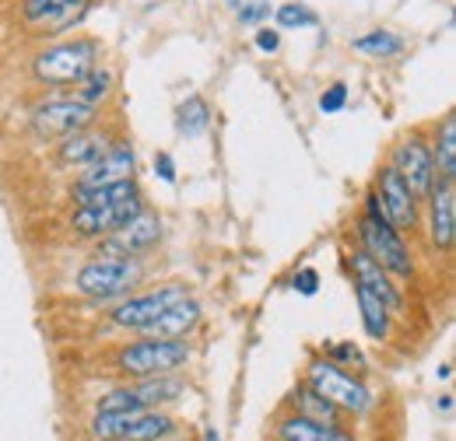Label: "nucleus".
I'll return each instance as SVG.
<instances>
[{"mask_svg":"<svg viewBox=\"0 0 456 441\" xmlns=\"http://www.w3.org/2000/svg\"><path fill=\"white\" fill-rule=\"evenodd\" d=\"M197 323H200V301H193L186 294V298H179L175 305H169L162 316H155L144 330L137 333H144L148 340H183L186 333H193Z\"/></svg>","mask_w":456,"mask_h":441,"instance_id":"nucleus-14","label":"nucleus"},{"mask_svg":"<svg viewBox=\"0 0 456 441\" xmlns=\"http://www.w3.org/2000/svg\"><path fill=\"white\" fill-rule=\"evenodd\" d=\"M110 144H113V140H110L106 133L77 130V133L63 137V144H60L57 158H60V165H77V168H85V165H92L95 158H102Z\"/></svg>","mask_w":456,"mask_h":441,"instance_id":"nucleus-15","label":"nucleus"},{"mask_svg":"<svg viewBox=\"0 0 456 441\" xmlns=\"http://www.w3.org/2000/svg\"><path fill=\"white\" fill-rule=\"evenodd\" d=\"M354 301H358V312H362V326L372 340H387L390 336V312L387 305L362 284H354Z\"/></svg>","mask_w":456,"mask_h":441,"instance_id":"nucleus-18","label":"nucleus"},{"mask_svg":"<svg viewBox=\"0 0 456 441\" xmlns=\"http://www.w3.org/2000/svg\"><path fill=\"white\" fill-rule=\"evenodd\" d=\"M137 413V410H134ZM134 413H95L92 421V438L95 441H123V431Z\"/></svg>","mask_w":456,"mask_h":441,"instance_id":"nucleus-26","label":"nucleus"},{"mask_svg":"<svg viewBox=\"0 0 456 441\" xmlns=\"http://www.w3.org/2000/svg\"><path fill=\"white\" fill-rule=\"evenodd\" d=\"M295 291H298V294H305V298H313V294L320 291V274H316L313 267L298 270V274H295Z\"/></svg>","mask_w":456,"mask_h":441,"instance_id":"nucleus-34","label":"nucleus"},{"mask_svg":"<svg viewBox=\"0 0 456 441\" xmlns=\"http://www.w3.org/2000/svg\"><path fill=\"white\" fill-rule=\"evenodd\" d=\"M278 438L281 441H354L351 435H344L338 431L334 424H313V421H305V417H285L281 424H278Z\"/></svg>","mask_w":456,"mask_h":441,"instance_id":"nucleus-17","label":"nucleus"},{"mask_svg":"<svg viewBox=\"0 0 456 441\" xmlns=\"http://www.w3.org/2000/svg\"><path fill=\"white\" fill-rule=\"evenodd\" d=\"M278 25L274 28H285V32H295V28H309V25H316V14L305 7V4H281V7H274V14H271Z\"/></svg>","mask_w":456,"mask_h":441,"instance_id":"nucleus-27","label":"nucleus"},{"mask_svg":"<svg viewBox=\"0 0 456 441\" xmlns=\"http://www.w3.org/2000/svg\"><path fill=\"white\" fill-rule=\"evenodd\" d=\"M256 50L260 53H278L281 50V28H271V25H256V36H253Z\"/></svg>","mask_w":456,"mask_h":441,"instance_id":"nucleus-31","label":"nucleus"},{"mask_svg":"<svg viewBox=\"0 0 456 441\" xmlns=\"http://www.w3.org/2000/svg\"><path fill=\"white\" fill-rule=\"evenodd\" d=\"M99 56L102 50L95 39H67L32 56V74L43 84H77L85 74L99 67Z\"/></svg>","mask_w":456,"mask_h":441,"instance_id":"nucleus-2","label":"nucleus"},{"mask_svg":"<svg viewBox=\"0 0 456 441\" xmlns=\"http://www.w3.org/2000/svg\"><path fill=\"white\" fill-rule=\"evenodd\" d=\"M344 106H347V88L344 84H330L323 95H320V112H341Z\"/></svg>","mask_w":456,"mask_h":441,"instance_id":"nucleus-33","label":"nucleus"},{"mask_svg":"<svg viewBox=\"0 0 456 441\" xmlns=\"http://www.w3.org/2000/svg\"><path fill=\"white\" fill-rule=\"evenodd\" d=\"M271 14H274V7H271L267 0H253V4H239V7H235V18H239V25H246V28H256V25H264Z\"/></svg>","mask_w":456,"mask_h":441,"instance_id":"nucleus-30","label":"nucleus"},{"mask_svg":"<svg viewBox=\"0 0 456 441\" xmlns=\"http://www.w3.org/2000/svg\"><path fill=\"white\" fill-rule=\"evenodd\" d=\"M190 361V347L183 340H141L119 350L116 368L130 379H151V375H172Z\"/></svg>","mask_w":456,"mask_h":441,"instance_id":"nucleus-3","label":"nucleus"},{"mask_svg":"<svg viewBox=\"0 0 456 441\" xmlns=\"http://www.w3.org/2000/svg\"><path fill=\"white\" fill-rule=\"evenodd\" d=\"M159 238H162V218L151 214V211H141L137 218L119 224L116 231H110L102 238L99 256H106V260H137L141 253L159 245Z\"/></svg>","mask_w":456,"mask_h":441,"instance_id":"nucleus-6","label":"nucleus"},{"mask_svg":"<svg viewBox=\"0 0 456 441\" xmlns=\"http://www.w3.org/2000/svg\"><path fill=\"white\" fill-rule=\"evenodd\" d=\"M141 280V263L137 260H92L81 267L77 274V291L92 301H113V298H123L134 284Z\"/></svg>","mask_w":456,"mask_h":441,"instance_id":"nucleus-5","label":"nucleus"},{"mask_svg":"<svg viewBox=\"0 0 456 441\" xmlns=\"http://www.w3.org/2000/svg\"><path fill=\"white\" fill-rule=\"evenodd\" d=\"M92 123H95V109L77 99H50L32 112V130L36 137H46V140H63L77 130H88Z\"/></svg>","mask_w":456,"mask_h":441,"instance_id":"nucleus-7","label":"nucleus"},{"mask_svg":"<svg viewBox=\"0 0 456 441\" xmlns=\"http://www.w3.org/2000/svg\"><path fill=\"white\" fill-rule=\"evenodd\" d=\"M172 435V421L159 410H137L123 431V441H159Z\"/></svg>","mask_w":456,"mask_h":441,"instance_id":"nucleus-20","label":"nucleus"},{"mask_svg":"<svg viewBox=\"0 0 456 441\" xmlns=\"http://www.w3.org/2000/svg\"><path fill=\"white\" fill-rule=\"evenodd\" d=\"M88 11H92V0H67V4L60 7L57 18H53L50 25H43V28H46V36H63V32L77 28V25L88 18Z\"/></svg>","mask_w":456,"mask_h":441,"instance_id":"nucleus-25","label":"nucleus"},{"mask_svg":"<svg viewBox=\"0 0 456 441\" xmlns=\"http://www.w3.org/2000/svg\"><path fill=\"white\" fill-rule=\"evenodd\" d=\"M113 84H116L113 70H110V67H95L92 74H85V77L77 81L74 99H77V102H85V106H92V109H99V102H106V99H110Z\"/></svg>","mask_w":456,"mask_h":441,"instance_id":"nucleus-24","label":"nucleus"},{"mask_svg":"<svg viewBox=\"0 0 456 441\" xmlns=\"http://www.w3.org/2000/svg\"><path fill=\"white\" fill-rule=\"evenodd\" d=\"M425 200H428V238L439 253H450L456 238V186L450 179H436Z\"/></svg>","mask_w":456,"mask_h":441,"instance_id":"nucleus-12","label":"nucleus"},{"mask_svg":"<svg viewBox=\"0 0 456 441\" xmlns=\"http://www.w3.org/2000/svg\"><path fill=\"white\" fill-rule=\"evenodd\" d=\"M155 175L162 179V182H175V162H172V155H155Z\"/></svg>","mask_w":456,"mask_h":441,"instance_id":"nucleus-35","label":"nucleus"},{"mask_svg":"<svg viewBox=\"0 0 456 441\" xmlns=\"http://www.w3.org/2000/svg\"><path fill=\"white\" fill-rule=\"evenodd\" d=\"M204 441H218V435H215V431H208V435H204Z\"/></svg>","mask_w":456,"mask_h":441,"instance_id":"nucleus-36","label":"nucleus"},{"mask_svg":"<svg viewBox=\"0 0 456 441\" xmlns=\"http://www.w3.org/2000/svg\"><path fill=\"white\" fill-rule=\"evenodd\" d=\"M134 392H137V399H141L144 410H155L162 403L179 399L186 392V382L183 379H172V375H151V379H137Z\"/></svg>","mask_w":456,"mask_h":441,"instance_id":"nucleus-19","label":"nucleus"},{"mask_svg":"<svg viewBox=\"0 0 456 441\" xmlns=\"http://www.w3.org/2000/svg\"><path fill=\"white\" fill-rule=\"evenodd\" d=\"M134 172H137V155H134V148H130L126 140H113L102 158H95L92 165L81 168V175H77L74 186H81V189L113 186V182H123V179H134Z\"/></svg>","mask_w":456,"mask_h":441,"instance_id":"nucleus-11","label":"nucleus"},{"mask_svg":"<svg viewBox=\"0 0 456 441\" xmlns=\"http://www.w3.org/2000/svg\"><path fill=\"white\" fill-rule=\"evenodd\" d=\"M239 4H242V0H228V7H232V11H235V7H239Z\"/></svg>","mask_w":456,"mask_h":441,"instance_id":"nucleus-37","label":"nucleus"},{"mask_svg":"<svg viewBox=\"0 0 456 441\" xmlns=\"http://www.w3.org/2000/svg\"><path fill=\"white\" fill-rule=\"evenodd\" d=\"M432 148V162H436V175L439 179H450L456 182V116L450 112L439 130H436V140L428 144Z\"/></svg>","mask_w":456,"mask_h":441,"instance_id":"nucleus-16","label":"nucleus"},{"mask_svg":"<svg viewBox=\"0 0 456 441\" xmlns=\"http://www.w3.org/2000/svg\"><path fill=\"white\" fill-rule=\"evenodd\" d=\"M351 270H354V284H362V287H369L383 305H387V312L394 316L403 309V294L397 291V284L390 280V274L365 253V249H358V253H351Z\"/></svg>","mask_w":456,"mask_h":441,"instance_id":"nucleus-13","label":"nucleus"},{"mask_svg":"<svg viewBox=\"0 0 456 441\" xmlns=\"http://www.w3.org/2000/svg\"><path fill=\"white\" fill-rule=\"evenodd\" d=\"M376 196H379L387 218L397 231H414V224H418V196L407 189V182L390 165H383L379 175H376Z\"/></svg>","mask_w":456,"mask_h":441,"instance_id":"nucleus-10","label":"nucleus"},{"mask_svg":"<svg viewBox=\"0 0 456 441\" xmlns=\"http://www.w3.org/2000/svg\"><path fill=\"white\" fill-rule=\"evenodd\" d=\"M305 386L313 389V392H320L338 410H347V413H365L372 406L369 389L362 386L354 375H347L341 365H334V361H313L309 372H305Z\"/></svg>","mask_w":456,"mask_h":441,"instance_id":"nucleus-4","label":"nucleus"},{"mask_svg":"<svg viewBox=\"0 0 456 441\" xmlns=\"http://www.w3.org/2000/svg\"><path fill=\"white\" fill-rule=\"evenodd\" d=\"M63 4H67V0H21V18H25L32 28H43V25H50V21L57 18Z\"/></svg>","mask_w":456,"mask_h":441,"instance_id":"nucleus-28","label":"nucleus"},{"mask_svg":"<svg viewBox=\"0 0 456 441\" xmlns=\"http://www.w3.org/2000/svg\"><path fill=\"white\" fill-rule=\"evenodd\" d=\"M390 168L407 182V189L418 196V204L428 196V189H432L436 179H439V175H436V162H432V148H428L418 133L403 137L397 148H394Z\"/></svg>","mask_w":456,"mask_h":441,"instance_id":"nucleus-8","label":"nucleus"},{"mask_svg":"<svg viewBox=\"0 0 456 441\" xmlns=\"http://www.w3.org/2000/svg\"><path fill=\"white\" fill-rule=\"evenodd\" d=\"M358 235H362V249L387 270V274L400 277V280H411L414 277V260H411V249L403 245L400 231L390 224L383 204L376 193L365 196V218L358 220Z\"/></svg>","mask_w":456,"mask_h":441,"instance_id":"nucleus-1","label":"nucleus"},{"mask_svg":"<svg viewBox=\"0 0 456 441\" xmlns=\"http://www.w3.org/2000/svg\"><path fill=\"white\" fill-rule=\"evenodd\" d=\"M208 126H211V109H208V102L200 95H190L175 109V130H179V137H200V133H208Z\"/></svg>","mask_w":456,"mask_h":441,"instance_id":"nucleus-22","label":"nucleus"},{"mask_svg":"<svg viewBox=\"0 0 456 441\" xmlns=\"http://www.w3.org/2000/svg\"><path fill=\"white\" fill-rule=\"evenodd\" d=\"M291 403L298 410V417L313 421V424H338V406L327 403L320 392H313L309 386H298L291 392Z\"/></svg>","mask_w":456,"mask_h":441,"instance_id":"nucleus-21","label":"nucleus"},{"mask_svg":"<svg viewBox=\"0 0 456 441\" xmlns=\"http://www.w3.org/2000/svg\"><path fill=\"white\" fill-rule=\"evenodd\" d=\"M351 50H354V53L372 56V60H390V56H397L400 50H403V39H400L397 32L372 28V32H365V36L351 39Z\"/></svg>","mask_w":456,"mask_h":441,"instance_id":"nucleus-23","label":"nucleus"},{"mask_svg":"<svg viewBox=\"0 0 456 441\" xmlns=\"http://www.w3.org/2000/svg\"><path fill=\"white\" fill-rule=\"evenodd\" d=\"M179 298H186V287L183 284H169V287H159V291H148V294L119 301L110 312V319H113V326H123V330H144L155 316H162Z\"/></svg>","mask_w":456,"mask_h":441,"instance_id":"nucleus-9","label":"nucleus"},{"mask_svg":"<svg viewBox=\"0 0 456 441\" xmlns=\"http://www.w3.org/2000/svg\"><path fill=\"white\" fill-rule=\"evenodd\" d=\"M327 361H334V365H362V350L354 347V343H330L327 347Z\"/></svg>","mask_w":456,"mask_h":441,"instance_id":"nucleus-32","label":"nucleus"},{"mask_svg":"<svg viewBox=\"0 0 456 441\" xmlns=\"http://www.w3.org/2000/svg\"><path fill=\"white\" fill-rule=\"evenodd\" d=\"M134 410H144L141 399H137V392H134V386L113 389V392H106V396L99 399V413H134Z\"/></svg>","mask_w":456,"mask_h":441,"instance_id":"nucleus-29","label":"nucleus"}]
</instances>
